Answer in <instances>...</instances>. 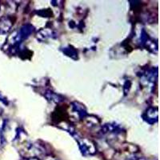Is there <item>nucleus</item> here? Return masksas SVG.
Returning <instances> with one entry per match:
<instances>
[{
    "mask_svg": "<svg viewBox=\"0 0 160 160\" xmlns=\"http://www.w3.org/2000/svg\"><path fill=\"white\" fill-rule=\"evenodd\" d=\"M79 149L83 155H91L96 153L97 148L95 142L87 138L76 137Z\"/></svg>",
    "mask_w": 160,
    "mask_h": 160,
    "instance_id": "f257e3e1",
    "label": "nucleus"
},
{
    "mask_svg": "<svg viewBox=\"0 0 160 160\" xmlns=\"http://www.w3.org/2000/svg\"><path fill=\"white\" fill-rule=\"evenodd\" d=\"M21 151V155L25 157L26 158H35L36 156L42 155L44 152L43 148L38 144L35 143H28L26 145L23 150Z\"/></svg>",
    "mask_w": 160,
    "mask_h": 160,
    "instance_id": "f03ea898",
    "label": "nucleus"
},
{
    "mask_svg": "<svg viewBox=\"0 0 160 160\" xmlns=\"http://www.w3.org/2000/svg\"><path fill=\"white\" fill-rule=\"evenodd\" d=\"M13 23L12 20L8 16H3L0 18V34H7L11 30Z\"/></svg>",
    "mask_w": 160,
    "mask_h": 160,
    "instance_id": "7ed1b4c3",
    "label": "nucleus"
},
{
    "mask_svg": "<svg viewBox=\"0 0 160 160\" xmlns=\"http://www.w3.org/2000/svg\"><path fill=\"white\" fill-rule=\"evenodd\" d=\"M57 35L55 32L53 30L50 28H44V29L40 30L37 34V37L40 40H47L48 38H54Z\"/></svg>",
    "mask_w": 160,
    "mask_h": 160,
    "instance_id": "20e7f679",
    "label": "nucleus"
},
{
    "mask_svg": "<svg viewBox=\"0 0 160 160\" xmlns=\"http://www.w3.org/2000/svg\"><path fill=\"white\" fill-rule=\"evenodd\" d=\"M158 109L155 108H150L148 111H146L144 115L145 119L150 123H153L158 121Z\"/></svg>",
    "mask_w": 160,
    "mask_h": 160,
    "instance_id": "39448f33",
    "label": "nucleus"
},
{
    "mask_svg": "<svg viewBox=\"0 0 160 160\" xmlns=\"http://www.w3.org/2000/svg\"><path fill=\"white\" fill-rule=\"evenodd\" d=\"M72 108L73 111L77 113V115H78V116L80 118H84L87 116V115H88L87 114V111H86L85 108H84V106L79 103V102H73Z\"/></svg>",
    "mask_w": 160,
    "mask_h": 160,
    "instance_id": "423d86ee",
    "label": "nucleus"
},
{
    "mask_svg": "<svg viewBox=\"0 0 160 160\" xmlns=\"http://www.w3.org/2000/svg\"><path fill=\"white\" fill-rule=\"evenodd\" d=\"M45 96L46 98L49 100V101H51V102H58H58H62V100H63V98H62V96L57 95V94L52 92V91H48V92L46 93Z\"/></svg>",
    "mask_w": 160,
    "mask_h": 160,
    "instance_id": "0eeeda50",
    "label": "nucleus"
},
{
    "mask_svg": "<svg viewBox=\"0 0 160 160\" xmlns=\"http://www.w3.org/2000/svg\"><path fill=\"white\" fill-rule=\"evenodd\" d=\"M62 51H63L66 55L71 57L73 59H77L78 58V52L76 51V50H75L71 47L64 48V49H62Z\"/></svg>",
    "mask_w": 160,
    "mask_h": 160,
    "instance_id": "6e6552de",
    "label": "nucleus"
},
{
    "mask_svg": "<svg viewBox=\"0 0 160 160\" xmlns=\"http://www.w3.org/2000/svg\"><path fill=\"white\" fill-rule=\"evenodd\" d=\"M38 15H40L42 17H51L52 15V11H50V9H47V10H42V11H40L38 12Z\"/></svg>",
    "mask_w": 160,
    "mask_h": 160,
    "instance_id": "1a4fd4ad",
    "label": "nucleus"
},
{
    "mask_svg": "<svg viewBox=\"0 0 160 160\" xmlns=\"http://www.w3.org/2000/svg\"><path fill=\"white\" fill-rule=\"evenodd\" d=\"M43 160H56L54 157H51V156H47L46 158H44Z\"/></svg>",
    "mask_w": 160,
    "mask_h": 160,
    "instance_id": "9d476101",
    "label": "nucleus"
},
{
    "mask_svg": "<svg viewBox=\"0 0 160 160\" xmlns=\"http://www.w3.org/2000/svg\"><path fill=\"white\" fill-rule=\"evenodd\" d=\"M22 160H39V159L37 158H24V159Z\"/></svg>",
    "mask_w": 160,
    "mask_h": 160,
    "instance_id": "9b49d317",
    "label": "nucleus"
},
{
    "mask_svg": "<svg viewBox=\"0 0 160 160\" xmlns=\"http://www.w3.org/2000/svg\"><path fill=\"white\" fill-rule=\"evenodd\" d=\"M138 160H146V159H144V158H139V159H138Z\"/></svg>",
    "mask_w": 160,
    "mask_h": 160,
    "instance_id": "f8f14e48",
    "label": "nucleus"
}]
</instances>
